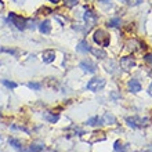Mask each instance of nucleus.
I'll return each instance as SVG.
<instances>
[{
  "mask_svg": "<svg viewBox=\"0 0 152 152\" xmlns=\"http://www.w3.org/2000/svg\"><path fill=\"white\" fill-rule=\"evenodd\" d=\"M93 40L100 47H108L109 43H111V36L104 29H96L94 33H93Z\"/></svg>",
  "mask_w": 152,
  "mask_h": 152,
  "instance_id": "nucleus-1",
  "label": "nucleus"
},
{
  "mask_svg": "<svg viewBox=\"0 0 152 152\" xmlns=\"http://www.w3.org/2000/svg\"><path fill=\"white\" fill-rule=\"evenodd\" d=\"M8 21H10V24L14 25L18 31L26 29V22H28V20H25L24 17L18 15L15 12H8Z\"/></svg>",
  "mask_w": 152,
  "mask_h": 152,
  "instance_id": "nucleus-2",
  "label": "nucleus"
},
{
  "mask_svg": "<svg viewBox=\"0 0 152 152\" xmlns=\"http://www.w3.org/2000/svg\"><path fill=\"white\" fill-rule=\"evenodd\" d=\"M126 122L132 129H141L149 124L148 118H138V116H132V118H126Z\"/></svg>",
  "mask_w": 152,
  "mask_h": 152,
  "instance_id": "nucleus-3",
  "label": "nucleus"
},
{
  "mask_svg": "<svg viewBox=\"0 0 152 152\" xmlns=\"http://www.w3.org/2000/svg\"><path fill=\"white\" fill-rule=\"evenodd\" d=\"M105 84H107V80L104 77H93L87 83L86 88L90 90V91H100V90H102L105 87Z\"/></svg>",
  "mask_w": 152,
  "mask_h": 152,
  "instance_id": "nucleus-4",
  "label": "nucleus"
},
{
  "mask_svg": "<svg viewBox=\"0 0 152 152\" xmlns=\"http://www.w3.org/2000/svg\"><path fill=\"white\" fill-rule=\"evenodd\" d=\"M119 66L123 69L124 72H130L133 68H136V60L130 56L122 57L119 61Z\"/></svg>",
  "mask_w": 152,
  "mask_h": 152,
  "instance_id": "nucleus-5",
  "label": "nucleus"
},
{
  "mask_svg": "<svg viewBox=\"0 0 152 152\" xmlns=\"http://www.w3.org/2000/svg\"><path fill=\"white\" fill-rule=\"evenodd\" d=\"M97 20H98V15H97L93 10H90V8H87V10L83 12V21L86 22L87 28L94 26V25H96V22H97Z\"/></svg>",
  "mask_w": 152,
  "mask_h": 152,
  "instance_id": "nucleus-6",
  "label": "nucleus"
},
{
  "mask_svg": "<svg viewBox=\"0 0 152 152\" xmlns=\"http://www.w3.org/2000/svg\"><path fill=\"white\" fill-rule=\"evenodd\" d=\"M79 68L86 73H96L97 72V64L93 62L91 60H83L80 61Z\"/></svg>",
  "mask_w": 152,
  "mask_h": 152,
  "instance_id": "nucleus-7",
  "label": "nucleus"
},
{
  "mask_svg": "<svg viewBox=\"0 0 152 152\" xmlns=\"http://www.w3.org/2000/svg\"><path fill=\"white\" fill-rule=\"evenodd\" d=\"M42 60L44 64H51L56 60V51L54 50H44L42 53Z\"/></svg>",
  "mask_w": 152,
  "mask_h": 152,
  "instance_id": "nucleus-8",
  "label": "nucleus"
},
{
  "mask_svg": "<svg viewBox=\"0 0 152 152\" xmlns=\"http://www.w3.org/2000/svg\"><path fill=\"white\" fill-rule=\"evenodd\" d=\"M127 88H129V91H130V93L137 94V93L141 91V88H142V87H141V83L137 79H132L127 83Z\"/></svg>",
  "mask_w": 152,
  "mask_h": 152,
  "instance_id": "nucleus-9",
  "label": "nucleus"
},
{
  "mask_svg": "<svg viewBox=\"0 0 152 152\" xmlns=\"http://www.w3.org/2000/svg\"><path fill=\"white\" fill-rule=\"evenodd\" d=\"M90 50H91V47L87 43V40H80L77 46H76V51L82 53V54H87V53H90Z\"/></svg>",
  "mask_w": 152,
  "mask_h": 152,
  "instance_id": "nucleus-10",
  "label": "nucleus"
},
{
  "mask_svg": "<svg viewBox=\"0 0 152 152\" xmlns=\"http://www.w3.org/2000/svg\"><path fill=\"white\" fill-rule=\"evenodd\" d=\"M39 31L40 33H43V35H50L51 33V22L50 21H42L39 24Z\"/></svg>",
  "mask_w": 152,
  "mask_h": 152,
  "instance_id": "nucleus-11",
  "label": "nucleus"
},
{
  "mask_svg": "<svg viewBox=\"0 0 152 152\" xmlns=\"http://www.w3.org/2000/svg\"><path fill=\"white\" fill-rule=\"evenodd\" d=\"M102 119V124H108V126H113L116 123V118L109 112H105L104 116L101 118Z\"/></svg>",
  "mask_w": 152,
  "mask_h": 152,
  "instance_id": "nucleus-12",
  "label": "nucleus"
},
{
  "mask_svg": "<svg viewBox=\"0 0 152 152\" xmlns=\"http://www.w3.org/2000/svg\"><path fill=\"white\" fill-rule=\"evenodd\" d=\"M90 53L96 57L97 60H105V57H107V53H105L102 48H98V47H91Z\"/></svg>",
  "mask_w": 152,
  "mask_h": 152,
  "instance_id": "nucleus-13",
  "label": "nucleus"
},
{
  "mask_svg": "<svg viewBox=\"0 0 152 152\" xmlns=\"http://www.w3.org/2000/svg\"><path fill=\"white\" fill-rule=\"evenodd\" d=\"M141 47H144V46L136 39H132V40H129L127 42V48L130 50V51H137V50H140Z\"/></svg>",
  "mask_w": 152,
  "mask_h": 152,
  "instance_id": "nucleus-14",
  "label": "nucleus"
},
{
  "mask_svg": "<svg viewBox=\"0 0 152 152\" xmlns=\"http://www.w3.org/2000/svg\"><path fill=\"white\" fill-rule=\"evenodd\" d=\"M87 126H93V127H97V126H101L102 124V119H101L100 116H93L90 119L86 122Z\"/></svg>",
  "mask_w": 152,
  "mask_h": 152,
  "instance_id": "nucleus-15",
  "label": "nucleus"
},
{
  "mask_svg": "<svg viewBox=\"0 0 152 152\" xmlns=\"http://www.w3.org/2000/svg\"><path fill=\"white\" fill-rule=\"evenodd\" d=\"M109 28H120V25H122V20H120L119 17H115L112 20L108 21V24H107Z\"/></svg>",
  "mask_w": 152,
  "mask_h": 152,
  "instance_id": "nucleus-16",
  "label": "nucleus"
},
{
  "mask_svg": "<svg viewBox=\"0 0 152 152\" xmlns=\"http://www.w3.org/2000/svg\"><path fill=\"white\" fill-rule=\"evenodd\" d=\"M43 118L47 120L48 123H57V122H58V119H60V116H58V115H51V113H48V112L44 113Z\"/></svg>",
  "mask_w": 152,
  "mask_h": 152,
  "instance_id": "nucleus-17",
  "label": "nucleus"
},
{
  "mask_svg": "<svg viewBox=\"0 0 152 152\" xmlns=\"http://www.w3.org/2000/svg\"><path fill=\"white\" fill-rule=\"evenodd\" d=\"M126 148H127V144H122L120 141H116L113 145V149L116 152H126Z\"/></svg>",
  "mask_w": 152,
  "mask_h": 152,
  "instance_id": "nucleus-18",
  "label": "nucleus"
},
{
  "mask_svg": "<svg viewBox=\"0 0 152 152\" xmlns=\"http://www.w3.org/2000/svg\"><path fill=\"white\" fill-rule=\"evenodd\" d=\"M8 144L11 145V147H14V148H17V149H21V148H22L21 141L18 140V138H8Z\"/></svg>",
  "mask_w": 152,
  "mask_h": 152,
  "instance_id": "nucleus-19",
  "label": "nucleus"
},
{
  "mask_svg": "<svg viewBox=\"0 0 152 152\" xmlns=\"http://www.w3.org/2000/svg\"><path fill=\"white\" fill-rule=\"evenodd\" d=\"M105 66H107V72H109V73H115L116 72V69H115V66H116V64L115 62H113L112 60L109 61V62H107V64H105Z\"/></svg>",
  "mask_w": 152,
  "mask_h": 152,
  "instance_id": "nucleus-20",
  "label": "nucleus"
},
{
  "mask_svg": "<svg viewBox=\"0 0 152 152\" xmlns=\"http://www.w3.org/2000/svg\"><path fill=\"white\" fill-rule=\"evenodd\" d=\"M26 86H28V88H32L36 91L42 90V83H37V82H29V83H26Z\"/></svg>",
  "mask_w": 152,
  "mask_h": 152,
  "instance_id": "nucleus-21",
  "label": "nucleus"
},
{
  "mask_svg": "<svg viewBox=\"0 0 152 152\" xmlns=\"http://www.w3.org/2000/svg\"><path fill=\"white\" fill-rule=\"evenodd\" d=\"M62 3H64L66 7L72 8V7H75V6L79 4V0H62Z\"/></svg>",
  "mask_w": 152,
  "mask_h": 152,
  "instance_id": "nucleus-22",
  "label": "nucleus"
},
{
  "mask_svg": "<svg viewBox=\"0 0 152 152\" xmlns=\"http://www.w3.org/2000/svg\"><path fill=\"white\" fill-rule=\"evenodd\" d=\"M124 3L127 4L129 7H136V6H140L142 3V0H126Z\"/></svg>",
  "mask_w": 152,
  "mask_h": 152,
  "instance_id": "nucleus-23",
  "label": "nucleus"
},
{
  "mask_svg": "<svg viewBox=\"0 0 152 152\" xmlns=\"http://www.w3.org/2000/svg\"><path fill=\"white\" fill-rule=\"evenodd\" d=\"M3 84L6 86V87H8V88H17V86H18L15 82H11V80H7V79L3 80Z\"/></svg>",
  "mask_w": 152,
  "mask_h": 152,
  "instance_id": "nucleus-24",
  "label": "nucleus"
},
{
  "mask_svg": "<svg viewBox=\"0 0 152 152\" xmlns=\"http://www.w3.org/2000/svg\"><path fill=\"white\" fill-rule=\"evenodd\" d=\"M100 6H102L104 8H111L112 7V0H98Z\"/></svg>",
  "mask_w": 152,
  "mask_h": 152,
  "instance_id": "nucleus-25",
  "label": "nucleus"
},
{
  "mask_svg": "<svg viewBox=\"0 0 152 152\" xmlns=\"http://www.w3.org/2000/svg\"><path fill=\"white\" fill-rule=\"evenodd\" d=\"M0 51L1 53H8V54H11V56H17L18 51L17 50H12V48H6V47H1L0 48Z\"/></svg>",
  "mask_w": 152,
  "mask_h": 152,
  "instance_id": "nucleus-26",
  "label": "nucleus"
},
{
  "mask_svg": "<svg viewBox=\"0 0 152 152\" xmlns=\"http://www.w3.org/2000/svg\"><path fill=\"white\" fill-rule=\"evenodd\" d=\"M11 129H15V130H21V132H25L26 134H29V130L28 129H25L24 126H18V124H12Z\"/></svg>",
  "mask_w": 152,
  "mask_h": 152,
  "instance_id": "nucleus-27",
  "label": "nucleus"
},
{
  "mask_svg": "<svg viewBox=\"0 0 152 152\" xmlns=\"http://www.w3.org/2000/svg\"><path fill=\"white\" fill-rule=\"evenodd\" d=\"M144 60H145V62H148V64L152 66V53H149V54H145Z\"/></svg>",
  "mask_w": 152,
  "mask_h": 152,
  "instance_id": "nucleus-28",
  "label": "nucleus"
},
{
  "mask_svg": "<svg viewBox=\"0 0 152 152\" xmlns=\"http://www.w3.org/2000/svg\"><path fill=\"white\" fill-rule=\"evenodd\" d=\"M109 96H111V98H112V100H115V101L120 98V94H119V93H116V91H112Z\"/></svg>",
  "mask_w": 152,
  "mask_h": 152,
  "instance_id": "nucleus-29",
  "label": "nucleus"
},
{
  "mask_svg": "<svg viewBox=\"0 0 152 152\" xmlns=\"http://www.w3.org/2000/svg\"><path fill=\"white\" fill-rule=\"evenodd\" d=\"M20 152H33V151L31 148H21Z\"/></svg>",
  "mask_w": 152,
  "mask_h": 152,
  "instance_id": "nucleus-30",
  "label": "nucleus"
},
{
  "mask_svg": "<svg viewBox=\"0 0 152 152\" xmlns=\"http://www.w3.org/2000/svg\"><path fill=\"white\" fill-rule=\"evenodd\" d=\"M148 94H149V96L152 97V83L149 84V87H148Z\"/></svg>",
  "mask_w": 152,
  "mask_h": 152,
  "instance_id": "nucleus-31",
  "label": "nucleus"
},
{
  "mask_svg": "<svg viewBox=\"0 0 152 152\" xmlns=\"http://www.w3.org/2000/svg\"><path fill=\"white\" fill-rule=\"evenodd\" d=\"M50 1H51L53 4H58V1H60V0H50Z\"/></svg>",
  "mask_w": 152,
  "mask_h": 152,
  "instance_id": "nucleus-32",
  "label": "nucleus"
},
{
  "mask_svg": "<svg viewBox=\"0 0 152 152\" xmlns=\"http://www.w3.org/2000/svg\"><path fill=\"white\" fill-rule=\"evenodd\" d=\"M14 1H15V3H24L25 0H14Z\"/></svg>",
  "mask_w": 152,
  "mask_h": 152,
  "instance_id": "nucleus-33",
  "label": "nucleus"
},
{
  "mask_svg": "<svg viewBox=\"0 0 152 152\" xmlns=\"http://www.w3.org/2000/svg\"><path fill=\"white\" fill-rule=\"evenodd\" d=\"M120 1H123V3H124V1H126V0H120Z\"/></svg>",
  "mask_w": 152,
  "mask_h": 152,
  "instance_id": "nucleus-34",
  "label": "nucleus"
},
{
  "mask_svg": "<svg viewBox=\"0 0 152 152\" xmlns=\"http://www.w3.org/2000/svg\"><path fill=\"white\" fill-rule=\"evenodd\" d=\"M0 140H1V136H0Z\"/></svg>",
  "mask_w": 152,
  "mask_h": 152,
  "instance_id": "nucleus-35",
  "label": "nucleus"
}]
</instances>
